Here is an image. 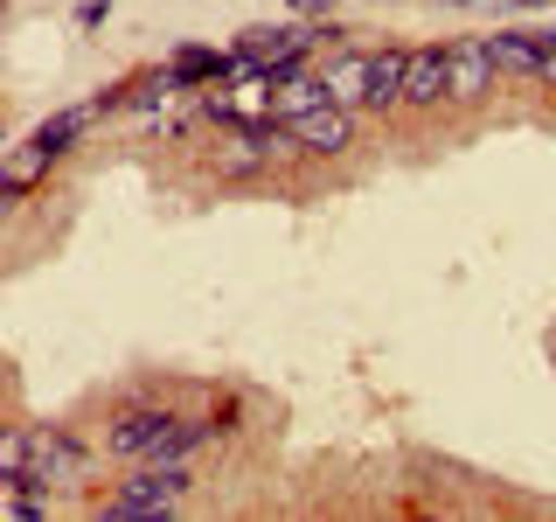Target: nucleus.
Segmentation results:
<instances>
[{
    "label": "nucleus",
    "mask_w": 556,
    "mask_h": 522,
    "mask_svg": "<svg viewBox=\"0 0 556 522\" xmlns=\"http://www.w3.org/2000/svg\"><path fill=\"white\" fill-rule=\"evenodd\" d=\"M334 22H300V28H243L237 35V57L243 63H257V70H271V77H286V70H300L306 49H320V42H334Z\"/></svg>",
    "instance_id": "f257e3e1"
},
{
    "label": "nucleus",
    "mask_w": 556,
    "mask_h": 522,
    "mask_svg": "<svg viewBox=\"0 0 556 522\" xmlns=\"http://www.w3.org/2000/svg\"><path fill=\"white\" fill-rule=\"evenodd\" d=\"M188 495V467H139L132 481H118V495L104 501V515L112 522H139V515H167L174 501Z\"/></svg>",
    "instance_id": "f03ea898"
},
{
    "label": "nucleus",
    "mask_w": 556,
    "mask_h": 522,
    "mask_svg": "<svg viewBox=\"0 0 556 522\" xmlns=\"http://www.w3.org/2000/svg\"><path fill=\"white\" fill-rule=\"evenodd\" d=\"M181 432V418L174 411H153V405H139V411H118L112 418V432H104V446L118 452V460H161V446Z\"/></svg>",
    "instance_id": "7ed1b4c3"
},
{
    "label": "nucleus",
    "mask_w": 556,
    "mask_h": 522,
    "mask_svg": "<svg viewBox=\"0 0 556 522\" xmlns=\"http://www.w3.org/2000/svg\"><path fill=\"white\" fill-rule=\"evenodd\" d=\"M278 133H286V147H306V153H341L348 139H355V119H348V104H306V112L278 119Z\"/></svg>",
    "instance_id": "20e7f679"
},
{
    "label": "nucleus",
    "mask_w": 556,
    "mask_h": 522,
    "mask_svg": "<svg viewBox=\"0 0 556 522\" xmlns=\"http://www.w3.org/2000/svg\"><path fill=\"white\" fill-rule=\"evenodd\" d=\"M494 91V57H486V35H466V42H445V98L473 104Z\"/></svg>",
    "instance_id": "39448f33"
},
{
    "label": "nucleus",
    "mask_w": 556,
    "mask_h": 522,
    "mask_svg": "<svg viewBox=\"0 0 556 522\" xmlns=\"http://www.w3.org/2000/svg\"><path fill=\"white\" fill-rule=\"evenodd\" d=\"M486 57H494V70H515V77H543V57H549V28L486 35Z\"/></svg>",
    "instance_id": "423d86ee"
},
{
    "label": "nucleus",
    "mask_w": 556,
    "mask_h": 522,
    "mask_svg": "<svg viewBox=\"0 0 556 522\" xmlns=\"http://www.w3.org/2000/svg\"><path fill=\"white\" fill-rule=\"evenodd\" d=\"M84 474V446L63 439V432H35V460H28V481H77Z\"/></svg>",
    "instance_id": "0eeeda50"
},
{
    "label": "nucleus",
    "mask_w": 556,
    "mask_h": 522,
    "mask_svg": "<svg viewBox=\"0 0 556 522\" xmlns=\"http://www.w3.org/2000/svg\"><path fill=\"white\" fill-rule=\"evenodd\" d=\"M404 70H410V49H376L369 57V112H396L404 104Z\"/></svg>",
    "instance_id": "6e6552de"
},
{
    "label": "nucleus",
    "mask_w": 556,
    "mask_h": 522,
    "mask_svg": "<svg viewBox=\"0 0 556 522\" xmlns=\"http://www.w3.org/2000/svg\"><path fill=\"white\" fill-rule=\"evenodd\" d=\"M167 70H174L181 84H195V91H202V84H216V77H237L243 57H237V49H174Z\"/></svg>",
    "instance_id": "1a4fd4ad"
},
{
    "label": "nucleus",
    "mask_w": 556,
    "mask_h": 522,
    "mask_svg": "<svg viewBox=\"0 0 556 522\" xmlns=\"http://www.w3.org/2000/svg\"><path fill=\"white\" fill-rule=\"evenodd\" d=\"M439 98H445V42H439V49H410L404 104H439Z\"/></svg>",
    "instance_id": "9d476101"
},
{
    "label": "nucleus",
    "mask_w": 556,
    "mask_h": 522,
    "mask_svg": "<svg viewBox=\"0 0 556 522\" xmlns=\"http://www.w3.org/2000/svg\"><path fill=\"white\" fill-rule=\"evenodd\" d=\"M49 161H56V153H42L35 139H22V147H14L8 161H0V188H8V202H22L28 188H35V182L49 174Z\"/></svg>",
    "instance_id": "9b49d317"
},
{
    "label": "nucleus",
    "mask_w": 556,
    "mask_h": 522,
    "mask_svg": "<svg viewBox=\"0 0 556 522\" xmlns=\"http://www.w3.org/2000/svg\"><path fill=\"white\" fill-rule=\"evenodd\" d=\"M91 119H104L98 104H70V112H56V119H42V126H35V147H42V153H70L84 133H91Z\"/></svg>",
    "instance_id": "f8f14e48"
},
{
    "label": "nucleus",
    "mask_w": 556,
    "mask_h": 522,
    "mask_svg": "<svg viewBox=\"0 0 556 522\" xmlns=\"http://www.w3.org/2000/svg\"><path fill=\"white\" fill-rule=\"evenodd\" d=\"M320 77H327V98H334V104H362V98H369V57H334Z\"/></svg>",
    "instance_id": "ddd939ff"
},
{
    "label": "nucleus",
    "mask_w": 556,
    "mask_h": 522,
    "mask_svg": "<svg viewBox=\"0 0 556 522\" xmlns=\"http://www.w3.org/2000/svg\"><path fill=\"white\" fill-rule=\"evenodd\" d=\"M306 104H327V77H306V70H286V77H278V119L306 112Z\"/></svg>",
    "instance_id": "4468645a"
},
{
    "label": "nucleus",
    "mask_w": 556,
    "mask_h": 522,
    "mask_svg": "<svg viewBox=\"0 0 556 522\" xmlns=\"http://www.w3.org/2000/svg\"><path fill=\"white\" fill-rule=\"evenodd\" d=\"M28 460H35V439L22 425L0 432V481H28Z\"/></svg>",
    "instance_id": "2eb2a0df"
},
{
    "label": "nucleus",
    "mask_w": 556,
    "mask_h": 522,
    "mask_svg": "<svg viewBox=\"0 0 556 522\" xmlns=\"http://www.w3.org/2000/svg\"><path fill=\"white\" fill-rule=\"evenodd\" d=\"M543 84H556V28H549V57H543Z\"/></svg>",
    "instance_id": "dca6fc26"
},
{
    "label": "nucleus",
    "mask_w": 556,
    "mask_h": 522,
    "mask_svg": "<svg viewBox=\"0 0 556 522\" xmlns=\"http://www.w3.org/2000/svg\"><path fill=\"white\" fill-rule=\"evenodd\" d=\"M292 8H300V14H327V8H334V0H292Z\"/></svg>",
    "instance_id": "f3484780"
},
{
    "label": "nucleus",
    "mask_w": 556,
    "mask_h": 522,
    "mask_svg": "<svg viewBox=\"0 0 556 522\" xmlns=\"http://www.w3.org/2000/svg\"><path fill=\"white\" fill-rule=\"evenodd\" d=\"M445 8H486V0H445Z\"/></svg>",
    "instance_id": "a211bd4d"
}]
</instances>
